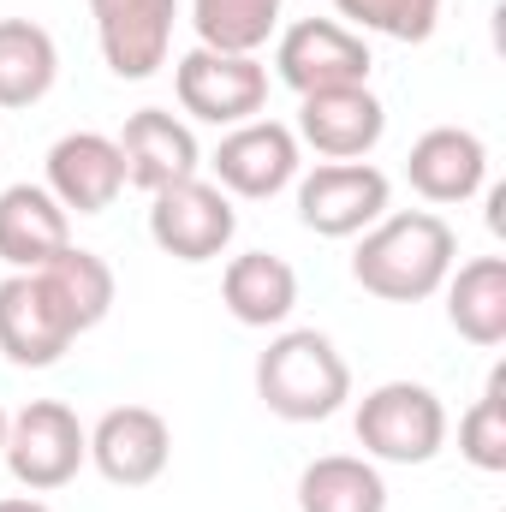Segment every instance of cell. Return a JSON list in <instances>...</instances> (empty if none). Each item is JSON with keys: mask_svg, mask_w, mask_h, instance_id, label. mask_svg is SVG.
I'll return each instance as SVG.
<instances>
[{"mask_svg": "<svg viewBox=\"0 0 506 512\" xmlns=\"http://www.w3.org/2000/svg\"><path fill=\"white\" fill-rule=\"evenodd\" d=\"M459 262V233L435 209L381 215L352 251V280L381 304H423L447 286Z\"/></svg>", "mask_w": 506, "mask_h": 512, "instance_id": "1", "label": "cell"}, {"mask_svg": "<svg viewBox=\"0 0 506 512\" xmlns=\"http://www.w3.org/2000/svg\"><path fill=\"white\" fill-rule=\"evenodd\" d=\"M256 399L280 423H328L352 399V370L340 346L316 328H286L256 358Z\"/></svg>", "mask_w": 506, "mask_h": 512, "instance_id": "2", "label": "cell"}, {"mask_svg": "<svg viewBox=\"0 0 506 512\" xmlns=\"http://www.w3.org/2000/svg\"><path fill=\"white\" fill-rule=\"evenodd\" d=\"M358 447L381 465H429L447 447V405L423 382H381L358 399Z\"/></svg>", "mask_w": 506, "mask_h": 512, "instance_id": "3", "label": "cell"}, {"mask_svg": "<svg viewBox=\"0 0 506 512\" xmlns=\"http://www.w3.org/2000/svg\"><path fill=\"white\" fill-rule=\"evenodd\" d=\"M0 453H6V471H12L18 489L54 495V489H66V483L90 465V429L78 423L72 405H60V399H30L18 417H6Z\"/></svg>", "mask_w": 506, "mask_h": 512, "instance_id": "4", "label": "cell"}, {"mask_svg": "<svg viewBox=\"0 0 506 512\" xmlns=\"http://www.w3.org/2000/svg\"><path fill=\"white\" fill-rule=\"evenodd\" d=\"M173 90H179V108L203 126H245L262 120L268 108V66L256 54H215V48H191L179 66H173Z\"/></svg>", "mask_w": 506, "mask_h": 512, "instance_id": "5", "label": "cell"}, {"mask_svg": "<svg viewBox=\"0 0 506 512\" xmlns=\"http://www.w3.org/2000/svg\"><path fill=\"white\" fill-rule=\"evenodd\" d=\"M239 233V209L209 179H179L149 197V239L173 262H215Z\"/></svg>", "mask_w": 506, "mask_h": 512, "instance_id": "6", "label": "cell"}, {"mask_svg": "<svg viewBox=\"0 0 506 512\" xmlns=\"http://www.w3.org/2000/svg\"><path fill=\"white\" fill-rule=\"evenodd\" d=\"M370 42L358 30H346L340 18H298L280 30L274 42V72L286 90L316 96V90H346V84H370Z\"/></svg>", "mask_w": 506, "mask_h": 512, "instance_id": "7", "label": "cell"}, {"mask_svg": "<svg viewBox=\"0 0 506 512\" xmlns=\"http://www.w3.org/2000/svg\"><path fill=\"white\" fill-rule=\"evenodd\" d=\"M387 173L370 161H322L298 179V221L316 239H358L387 215Z\"/></svg>", "mask_w": 506, "mask_h": 512, "instance_id": "8", "label": "cell"}, {"mask_svg": "<svg viewBox=\"0 0 506 512\" xmlns=\"http://www.w3.org/2000/svg\"><path fill=\"white\" fill-rule=\"evenodd\" d=\"M90 18H96V42H102L108 72L126 84H143L173 54L179 0H90Z\"/></svg>", "mask_w": 506, "mask_h": 512, "instance_id": "9", "label": "cell"}, {"mask_svg": "<svg viewBox=\"0 0 506 512\" xmlns=\"http://www.w3.org/2000/svg\"><path fill=\"white\" fill-rule=\"evenodd\" d=\"M209 167H215V185L227 197L268 203L298 179V131L280 126V120H245L215 143Z\"/></svg>", "mask_w": 506, "mask_h": 512, "instance_id": "10", "label": "cell"}, {"mask_svg": "<svg viewBox=\"0 0 506 512\" xmlns=\"http://www.w3.org/2000/svg\"><path fill=\"white\" fill-rule=\"evenodd\" d=\"M72 340H78V328L66 322V310L42 274H6L0 280V352L18 370L60 364L72 352Z\"/></svg>", "mask_w": 506, "mask_h": 512, "instance_id": "11", "label": "cell"}, {"mask_svg": "<svg viewBox=\"0 0 506 512\" xmlns=\"http://www.w3.org/2000/svg\"><path fill=\"white\" fill-rule=\"evenodd\" d=\"M42 185L54 191V203L66 215H102L126 191V155L108 131H66L48 149V179Z\"/></svg>", "mask_w": 506, "mask_h": 512, "instance_id": "12", "label": "cell"}, {"mask_svg": "<svg viewBox=\"0 0 506 512\" xmlns=\"http://www.w3.org/2000/svg\"><path fill=\"white\" fill-rule=\"evenodd\" d=\"M173 459V429L161 411L149 405H114L102 411V423L90 429V465L114 483V489H143L167 471Z\"/></svg>", "mask_w": 506, "mask_h": 512, "instance_id": "13", "label": "cell"}, {"mask_svg": "<svg viewBox=\"0 0 506 512\" xmlns=\"http://www.w3.org/2000/svg\"><path fill=\"white\" fill-rule=\"evenodd\" d=\"M387 131V108L370 84L316 90L298 96V143H310L322 161H364Z\"/></svg>", "mask_w": 506, "mask_h": 512, "instance_id": "14", "label": "cell"}, {"mask_svg": "<svg viewBox=\"0 0 506 512\" xmlns=\"http://www.w3.org/2000/svg\"><path fill=\"white\" fill-rule=\"evenodd\" d=\"M405 179L423 203H471L489 185V143L465 126H429L405 155Z\"/></svg>", "mask_w": 506, "mask_h": 512, "instance_id": "15", "label": "cell"}, {"mask_svg": "<svg viewBox=\"0 0 506 512\" xmlns=\"http://www.w3.org/2000/svg\"><path fill=\"white\" fill-rule=\"evenodd\" d=\"M114 143L126 155V185L149 191V197L179 185V179H197V167H203L197 131L185 126L179 114H167V108H137Z\"/></svg>", "mask_w": 506, "mask_h": 512, "instance_id": "16", "label": "cell"}, {"mask_svg": "<svg viewBox=\"0 0 506 512\" xmlns=\"http://www.w3.org/2000/svg\"><path fill=\"white\" fill-rule=\"evenodd\" d=\"M72 245V215L54 203L48 185H6L0 191V262L12 274H36Z\"/></svg>", "mask_w": 506, "mask_h": 512, "instance_id": "17", "label": "cell"}, {"mask_svg": "<svg viewBox=\"0 0 506 512\" xmlns=\"http://www.w3.org/2000/svg\"><path fill=\"white\" fill-rule=\"evenodd\" d=\"M221 304L245 328H280L298 310V274H292L286 256L245 251V256H233L227 274H221Z\"/></svg>", "mask_w": 506, "mask_h": 512, "instance_id": "18", "label": "cell"}, {"mask_svg": "<svg viewBox=\"0 0 506 512\" xmlns=\"http://www.w3.org/2000/svg\"><path fill=\"white\" fill-rule=\"evenodd\" d=\"M447 322L459 328V340L495 352L506 340V256H471L453 262L447 274Z\"/></svg>", "mask_w": 506, "mask_h": 512, "instance_id": "19", "label": "cell"}, {"mask_svg": "<svg viewBox=\"0 0 506 512\" xmlns=\"http://www.w3.org/2000/svg\"><path fill=\"white\" fill-rule=\"evenodd\" d=\"M298 512H387V483L376 459L322 453L298 471Z\"/></svg>", "mask_w": 506, "mask_h": 512, "instance_id": "20", "label": "cell"}, {"mask_svg": "<svg viewBox=\"0 0 506 512\" xmlns=\"http://www.w3.org/2000/svg\"><path fill=\"white\" fill-rule=\"evenodd\" d=\"M60 78V48L36 18H0V108H36Z\"/></svg>", "mask_w": 506, "mask_h": 512, "instance_id": "21", "label": "cell"}, {"mask_svg": "<svg viewBox=\"0 0 506 512\" xmlns=\"http://www.w3.org/2000/svg\"><path fill=\"white\" fill-rule=\"evenodd\" d=\"M36 274L48 280V292L60 298V310H66V322H72L78 334H90V328L108 322V310H114V268L96 251L66 245L48 268H36Z\"/></svg>", "mask_w": 506, "mask_h": 512, "instance_id": "22", "label": "cell"}, {"mask_svg": "<svg viewBox=\"0 0 506 512\" xmlns=\"http://www.w3.org/2000/svg\"><path fill=\"white\" fill-rule=\"evenodd\" d=\"M286 0H191V30L197 48L215 54H262L268 36L280 30Z\"/></svg>", "mask_w": 506, "mask_h": 512, "instance_id": "23", "label": "cell"}, {"mask_svg": "<svg viewBox=\"0 0 506 512\" xmlns=\"http://www.w3.org/2000/svg\"><path fill=\"white\" fill-rule=\"evenodd\" d=\"M441 6L447 0H334L340 24L346 30H376V36H393V42H429L435 24H441Z\"/></svg>", "mask_w": 506, "mask_h": 512, "instance_id": "24", "label": "cell"}, {"mask_svg": "<svg viewBox=\"0 0 506 512\" xmlns=\"http://www.w3.org/2000/svg\"><path fill=\"white\" fill-rule=\"evenodd\" d=\"M459 453L471 471H489V477L506 471V370H495L483 399L459 417Z\"/></svg>", "mask_w": 506, "mask_h": 512, "instance_id": "25", "label": "cell"}, {"mask_svg": "<svg viewBox=\"0 0 506 512\" xmlns=\"http://www.w3.org/2000/svg\"><path fill=\"white\" fill-rule=\"evenodd\" d=\"M0 512H54V507H48V501H36V495H6Z\"/></svg>", "mask_w": 506, "mask_h": 512, "instance_id": "26", "label": "cell"}, {"mask_svg": "<svg viewBox=\"0 0 506 512\" xmlns=\"http://www.w3.org/2000/svg\"><path fill=\"white\" fill-rule=\"evenodd\" d=\"M0 441H6V411H0Z\"/></svg>", "mask_w": 506, "mask_h": 512, "instance_id": "27", "label": "cell"}]
</instances>
